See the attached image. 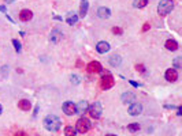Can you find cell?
Returning <instances> with one entry per match:
<instances>
[{
    "label": "cell",
    "instance_id": "8992f818",
    "mask_svg": "<svg viewBox=\"0 0 182 136\" xmlns=\"http://www.w3.org/2000/svg\"><path fill=\"white\" fill-rule=\"evenodd\" d=\"M62 108H63V112L67 116H73L77 113V106H75V104H73V102H64Z\"/></svg>",
    "mask_w": 182,
    "mask_h": 136
},
{
    "label": "cell",
    "instance_id": "277c9868",
    "mask_svg": "<svg viewBox=\"0 0 182 136\" xmlns=\"http://www.w3.org/2000/svg\"><path fill=\"white\" fill-rule=\"evenodd\" d=\"M90 128V123L88 119H85V117H81V119L77 121V131L79 134H86V132L89 131Z\"/></svg>",
    "mask_w": 182,
    "mask_h": 136
},
{
    "label": "cell",
    "instance_id": "4dcf8cb0",
    "mask_svg": "<svg viewBox=\"0 0 182 136\" xmlns=\"http://www.w3.org/2000/svg\"><path fill=\"white\" fill-rule=\"evenodd\" d=\"M14 136H28V135H26L25 132H17V134H15Z\"/></svg>",
    "mask_w": 182,
    "mask_h": 136
},
{
    "label": "cell",
    "instance_id": "5bb4252c",
    "mask_svg": "<svg viewBox=\"0 0 182 136\" xmlns=\"http://www.w3.org/2000/svg\"><path fill=\"white\" fill-rule=\"evenodd\" d=\"M88 8H89V3L88 0H82L81 2V7H79V17L84 18L86 12H88Z\"/></svg>",
    "mask_w": 182,
    "mask_h": 136
},
{
    "label": "cell",
    "instance_id": "4fadbf2b",
    "mask_svg": "<svg viewBox=\"0 0 182 136\" xmlns=\"http://www.w3.org/2000/svg\"><path fill=\"white\" fill-rule=\"evenodd\" d=\"M18 108H19L21 110L29 112L30 108H32V104H30V101H28V100H21L19 102H18Z\"/></svg>",
    "mask_w": 182,
    "mask_h": 136
},
{
    "label": "cell",
    "instance_id": "d6986e66",
    "mask_svg": "<svg viewBox=\"0 0 182 136\" xmlns=\"http://www.w3.org/2000/svg\"><path fill=\"white\" fill-rule=\"evenodd\" d=\"M66 21H67V23H69V25H74V23H77V21H78L77 14H74V12H69V14H67Z\"/></svg>",
    "mask_w": 182,
    "mask_h": 136
},
{
    "label": "cell",
    "instance_id": "7c38bea8",
    "mask_svg": "<svg viewBox=\"0 0 182 136\" xmlns=\"http://www.w3.org/2000/svg\"><path fill=\"white\" fill-rule=\"evenodd\" d=\"M110 14H111V11H110V8H105V7H100V8L97 10V15H99V18H101V19H107V18H110Z\"/></svg>",
    "mask_w": 182,
    "mask_h": 136
},
{
    "label": "cell",
    "instance_id": "2e32d148",
    "mask_svg": "<svg viewBox=\"0 0 182 136\" xmlns=\"http://www.w3.org/2000/svg\"><path fill=\"white\" fill-rule=\"evenodd\" d=\"M60 38H62V33H60L59 30H52V32H51V36H49V40H51V42L56 44Z\"/></svg>",
    "mask_w": 182,
    "mask_h": 136
},
{
    "label": "cell",
    "instance_id": "8fae6325",
    "mask_svg": "<svg viewBox=\"0 0 182 136\" xmlns=\"http://www.w3.org/2000/svg\"><path fill=\"white\" fill-rule=\"evenodd\" d=\"M33 18V12L30 10H22L19 12V19L24 22H29Z\"/></svg>",
    "mask_w": 182,
    "mask_h": 136
},
{
    "label": "cell",
    "instance_id": "cb8c5ba5",
    "mask_svg": "<svg viewBox=\"0 0 182 136\" xmlns=\"http://www.w3.org/2000/svg\"><path fill=\"white\" fill-rule=\"evenodd\" d=\"M13 45H14V48H15V51L19 53V52L22 51V46H21V42L18 40H13Z\"/></svg>",
    "mask_w": 182,
    "mask_h": 136
},
{
    "label": "cell",
    "instance_id": "30bf717a",
    "mask_svg": "<svg viewBox=\"0 0 182 136\" xmlns=\"http://www.w3.org/2000/svg\"><path fill=\"white\" fill-rule=\"evenodd\" d=\"M96 51L99 52V53H107V52L110 51V44L105 42V41H100L96 46Z\"/></svg>",
    "mask_w": 182,
    "mask_h": 136
},
{
    "label": "cell",
    "instance_id": "e575fe53",
    "mask_svg": "<svg viewBox=\"0 0 182 136\" xmlns=\"http://www.w3.org/2000/svg\"><path fill=\"white\" fill-rule=\"evenodd\" d=\"M105 136H116V135H105Z\"/></svg>",
    "mask_w": 182,
    "mask_h": 136
},
{
    "label": "cell",
    "instance_id": "4316f807",
    "mask_svg": "<svg viewBox=\"0 0 182 136\" xmlns=\"http://www.w3.org/2000/svg\"><path fill=\"white\" fill-rule=\"evenodd\" d=\"M112 33H114V34H119V36H120V34L123 33V30L120 29V27H114V29H112Z\"/></svg>",
    "mask_w": 182,
    "mask_h": 136
},
{
    "label": "cell",
    "instance_id": "ba28073f",
    "mask_svg": "<svg viewBox=\"0 0 182 136\" xmlns=\"http://www.w3.org/2000/svg\"><path fill=\"white\" fill-rule=\"evenodd\" d=\"M129 114L130 116H138L140 113L142 112V106L140 104H137V102H134V104L130 105V108H129Z\"/></svg>",
    "mask_w": 182,
    "mask_h": 136
},
{
    "label": "cell",
    "instance_id": "3957f363",
    "mask_svg": "<svg viewBox=\"0 0 182 136\" xmlns=\"http://www.w3.org/2000/svg\"><path fill=\"white\" fill-rule=\"evenodd\" d=\"M114 85H115V80H114L112 75L110 74V72H105L104 76L101 78V82H100L101 89H103V90H108V89H111Z\"/></svg>",
    "mask_w": 182,
    "mask_h": 136
},
{
    "label": "cell",
    "instance_id": "ac0fdd59",
    "mask_svg": "<svg viewBox=\"0 0 182 136\" xmlns=\"http://www.w3.org/2000/svg\"><path fill=\"white\" fill-rule=\"evenodd\" d=\"M166 49H169V51H177L178 49V42L175 40H169L167 42H166Z\"/></svg>",
    "mask_w": 182,
    "mask_h": 136
},
{
    "label": "cell",
    "instance_id": "7402d4cb",
    "mask_svg": "<svg viewBox=\"0 0 182 136\" xmlns=\"http://www.w3.org/2000/svg\"><path fill=\"white\" fill-rule=\"evenodd\" d=\"M147 4H148V0H136L134 2V7H137V8H142Z\"/></svg>",
    "mask_w": 182,
    "mask_h": 136
},
{
    "label": "cell",
    "instance_id": "5b68a950",
    "mask_svg": "<svg viewBox=\"0 0 182 136\" xmlns=\"http://www.w3.org/2000/svg\"><path fill=\"white\" fill-rule=\"evenodd\" d=\"M88 112H89V114L92 116L93 119H99V117L101 116V112H103L100 102H94L93 105H90V106L88 108Z\"/></svg>",
    "mask_w": 182,
    "mask_h": 136
},
{
    "label": "cell",
    "instance_id": "9c48e42d",
    "mask_svg": "<svg viewBox=\"0 0 182 136\" xmlns=\"http://www.w3.org/2000/svg\"><path fill=\"white\" fill-rule=\"evenodd\" d=\"M166 79H167L169 82H175L178 79V72L174 68H170V70L166 71Z\"/></svg>",
    "mask_w": 182,
    "mask_h": 136
},
{
    "label": "cell",
    "instance_id": "e0dca14e",
    "mask_svg": "<svg viewBox=\"0 0 182 136\" xmlns=\"http://www.w3.org/2000/svg\"><path fill=\"white\" fill-rule=\"evenodd\" d=\"M77 106V113H84V112H88V102L86 101H81L78 102V105H75Z\"/></svg>",
    "mask_w": 182,
    "mask_h": 136
},
{
    "label": "cell",
    "instance_id": "d6a6232c",
    "mask_svg": "<svg viewBox=\"0 0 182 136\" xmlns=\"http://www.w3.org/2000/svg\"><path fill=\"white\" fill-rule=\"evenodd\" d=\"M4 2H6V3H13L14 0H4Z\"/></svg>",
    "mask_w": 182,
    "mask_h": 136
},
{
    "label": "cell",
    "instance_id": "f1b7e54d",
    "mask_svg": "<svg viewBox=\"0 0 182 136\" xmlns=\"http://www.w3.org/2000/svg\"><path fill=\"white\" fill-rule=\"evenodd\" d=\"M129 83H130L131 86H134V87H140V86H141V85H140V83H137V82H133V80H129Z\"/></svg>",
    "mask_w": 182,
    "mask_h": 136
},
{
    "label": "cell",
    "instance_id": "6da1fadb",
    "mask_svg": "<svg viewBox=\"0 0 182 136\" xmlns=\"http://www.w3.org/2000/svg\"><path fill=\"white\" fill-rule=\"evenodd\" d=\"M44 127H45V129H48V131H51V132L59 131V128H60L59 117L55 116V114H48L44 119Z\"/></svg>",
    "mask_w": 182,
    "mask_h": 136
},
{
    "label": "cell",
    "instance_id": "7a4b0ae2",
    "mask_svg": "<svg viewBox=\"0 0 182 136\" xmlns=\"http://www.w3.org/2000/svg\"><path fill=\"white\" fill-rule=\"evenodd\" d=\"M173 8H174V2H173V0H162V2L159 3V6H158V12L164 17V15L171 12Z\"/></svg>",
    "mask_w": 182,
    "mask_h": 136
},
{
    "label": "cell",
    "instance_id": "f546056e",
    "mask_svg": "<svg viewBox=\"0 0 182 136\" xmlns=\"http://www.w3.org/2000/svg\"><path fill=\"white\" fill-rule=\"evenodd\" d=\"M149 29V23H144V27H142V32H147Z\"/></svg>",
    "mask_w": 182,
    "mask_h": 136
},
{
    "label": "cell",
    "instance_id": "83f0119b",
    "mask_svg": "<svg viewBox=\"0 0 182 136\" xmlns=\"http://www.w3.org/2000/svg\"><path fill=\"white\" fill-rule=\"evenodd\" d=\"M136 68H137V71H140V72H145V67L142 66V64H137V66H136Z\"/></svg>",
    "mask_w": 182,
    "mask_h": 136
},
{
    "label": "cell",
    "instance_id": "ffe728a7",
    "mask_svg": "<svg viewBox=\"0 0 182 136\" xmlns=\"http://www.w3.org/2000/svg\"><path fill=\"white\" fill-rule=\"evenodd\" d=\"M120 61H122V60H120V57H119L118 55H112L111 57H110V64H111V66H114V67L119 66Z\"/></svg>",
    "mask_w": 182,
    "mask_h": 136
},
{
    "label": "cell",
    "instance_id": "603a6c76",
    "mask_svg": "<svg viewBox=\"0 0 182 136\" xmlns=\"http://www.w3.org/2000/svg\"><path fill=\"white\" fill-rule=\"evenodd\" d=\"M173 64H174V68H182V57H175Z\"/></svg>",
    "mask_w": 182,
    "mask_h": 136
},
{
    "label": "cell",
    "instance_id": "9a60e30c",
    "mask_svg": "<svg viewBox=\"0 0 182 136\" xmlns=\"http://www.w3.org/2000/svg\"><path fill=\"white\" fill-rule=\"evenodd\" d=\"M133 101H136V95L133 93H125L122 95V102H123V104H133Z\"/></svg>",
    "mask_w": 182,
    "mask_h": 136
},
{
    "label": "cell",
    "instance_id": "1f68e13d",
    "mask_svg": "<svg viewBox=\"0 0 182 136\" xmlns=\"http://www.w3.org/2000/svg\"><path fill=\"white\" fill-rule=\"evenodd\" d=\"M0 11H3V12H6L7 10H6V7H4V6H0Z\"/></svg>",
    "mask_w": 182,
    "mask_h": 136
},
{
    "label": "cell",
    "instance_id": "44dd1931",
    "mask_svg": "<svg viewBox=\"0 0 182 136\" xmlns=\"http://www.w3.org/2000/svg\"><path fill=\"white\" fill-rule=\"evenodd\" d=\"M64 135H66V136H75V135H77V134H75V128L66 127V128H64Z\"/></svg>",
    "mask_w": 182,
    "mask_h": 136
},
{
    "label": "cell",
    "instance_id": "484cf974",
    "mask_svg": "<svg viewBox=\"0 0 182 136\" xmlns=\"http://www.w3.org/2000/svg\"><path fill=\"white\" fill-rule=\"evenodd\" d=\"M70 80H71V83H73V85H78V83L81 82V79H79L78 75H71Z\"/></svg>",
    "mask_w": 182,
    "mask_h": 136
},
{
    "label": "cell",
    "instance_id": "d4e9b609",
    "mask_svg": "<svg viewBox=\"0 0 182 136\" xmlns=\"http://www.w3.org/2000/svg\"><path fill=\"white\" fill-rule=\"evenodd\" d=\"M127 129L130 131V132H136V131H138V129H140L138 123H136V124H130V125H127Z\"/></svg>",
    "mask_w": 182,
    "mask_h": 136
},
{
    "label": "cell",
    "instance_id": "836d02e7",
    "mask_svg": "<svg viewBox=\"0 0 182 136\" xmlns=\"http://www.w3.org/2000/svg\"><path fill=\"white\" fill-rule=\"evenodd\" d=\"M0 114H2V105H0Z\"/></svg>",
    "mask_w": 182,
    "mask_h": 136
},
{
    "label": "cell",
    "instance_id": "52a82bcc",
    "mask_svg": "<svg viewBox=\"0 0 182 136\" xmlns=\"http://www.w3.org/2000/svg\"><path fill=\"white\" fill-rule=\"evenodd\" d=\"M86 70H88L89 74H99L103 71L101 70V64L99 61H90L88 64V67H86Z\"/></svg>",
    "mask_w": 182,
    "mask_h": 136
}]
</instances>
